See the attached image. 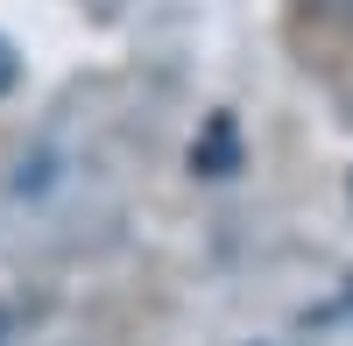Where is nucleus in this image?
Instances as JSON below:
<instances>
[{
    "label": "nucleus",
    "mask_w": 353,
    "mask_h": 346,
    "mask_svg": "<svg viewBox=\"0 0 353 346\" xmlns=\"http://www.w3.org/2000/svg\"><path fill=\"white\" fill-rule=\"evenodd\" d=\"M191 163L205 170V177H226V170H233V121H212V134L191 149Z\"/></svg>",
    "instance_id": "1"
},
{
    "label": "nucleus",
    "mask_w": 353,
    "mask_h": 346,
    "mask_svg": "<svg viewBox=\"0 0 353 346\" xmlns=\"http://www.w3.org/2000/svg\"><path fill=\"white\" fill-rule=\"evenodd\" d=\"M14 78H21V64H14V50H8V43H0V92H8V85H14Z\"/></svg>",
    "instance_id": "2"
}]
</instances>
